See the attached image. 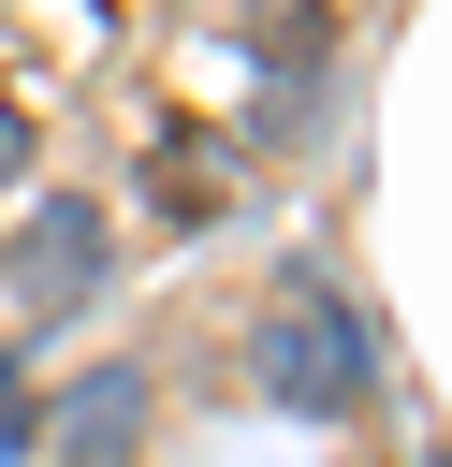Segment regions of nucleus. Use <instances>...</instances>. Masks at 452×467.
<instances>
[{"instance_id":"obj_1","label":"nucleus","mask_w":452,"mask_h":467,"mask_svg":"<svg viewBox=\"0 0 452 467\" xmlns=\"http://www.w3.org/2000/svg\"><path fill=\"white\" fill-rule=\"evenodd\" d=\"M248 379H262V409H292V423H350V409L379 394V350H365V321H350L321 277H277L262 321H248Z\"/></svg>"},{"instance_id":"obj_2","label":"nucleus","mask_w":452,"mask_h":467,"mask_svg":"<svg viewBox=\"0 0 452 467\" xmlns=\"http://www.w3.org/2000/svg\"><path fill=\"white\" fill-rule=\"evenodd\" d=\"M102 277H117V248H102V204H87V190H44V204L0 234V292H15L29 321H73Z\"/></svg>"},{"instance_id":"obj_3","label":"nucleus","mask_w":452,"mask_h":467,"mask_svg":"<svg viewBox=\"0 0 452 467\" xmlns=\"http://www.w3.org/2000/svg\"><path fill=\"white\" fill-rule=\"evenodd\" d=\"M146 423H160V365H87V379L44 409V452H58V467H131Z\"/></svg>"},{"instance_id":"obj_4","label":"nucleus","mask_w":452,"mask_h":467,"mask_svg":"<svg viewBox=\"0 0 452 467\" xmlns=\"http://www.w3.org/2000/svg\"><path fill=\"white\" fill-rule=\"evenodd\" d=\"M29 161H44V131H29V102L0 88V190H29Z\"/></svg>"}]
</instances>
